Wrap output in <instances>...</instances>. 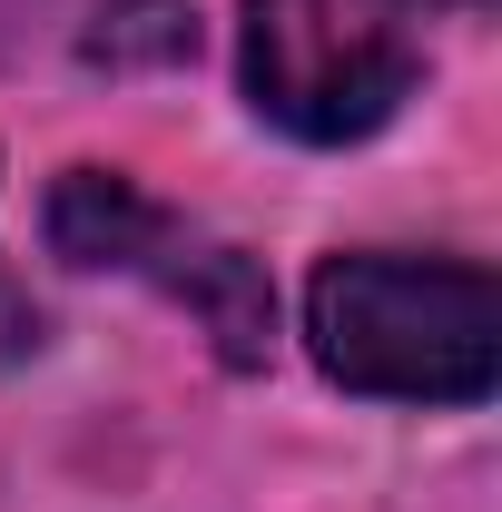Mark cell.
I'll return each instance as SVG.
<instances>
[{
  "instance_id": "4",
  "label": "cell",
  "mask_w": 502,
  "mask_h": 512,
  "mask_svg": "<svg viewBox=\"0 0 502 512\" xmlns=\"http://www.w3.org/2000/svg\"><path fill=\"white\" fill-rule=\"evenodd\" d=\"M178 306H197V325L217 335V355L247 375V365H266V345H276V286H266V266L237 247H207V237H168V256L148 266Z\"/></svg>"
},
{
  "instance_id": "2",
  "label": "cell",
  "mask_w": 502,
  "mask_h": 512,
  "mask_svg": "<svg viewBox=\"0 0 502 512\" xmlns=\"http://www.w3.org/2000/svg\"><path fill=\"white\" fill-rule=\"evenodd\" d=\"M414 69V0H247V99L306 148L375 138Z\"/></svg>"
},
{
  "instance_id": "5",
  "label": "cell",
  "mask_w": 502,
  "mask_h": 512,
  "mask_svg": "<svg viewBox=\"0 0 502 512\" xmlns=\"http://www.w3.org/2000/svg\"><path fill=\"white\" fill-rule=\"evenodd\" d=\"M79 50H89V69H168V60H197V20L178 0H109Z\"/></svg>"
},
{
  "instance_id": "6",
  "label": "cell",
  "mask_w": 502,
  "mask_h": 512,
  "mask_svg": "<svg viewBox=\"0 0 502 512\" xmlns=\"http://www.w3.org/2000/svg\"><path fill=\"white\" fill-rule=\"evenodd\" d=\"M443 10H483V0H443Z\"/></svg>"
},
{
  "instance_id": "3",
  "label": "cell",
  "mask_w": 502,
  "mask_h": 512,
  "mask_svg": "<svg viewBox=\"0 0 502 512\" xmlns=\"http://www.w3.org/2000/svg\"><path fill=\"white\" fill-rule=\"evenodd\" d=\"M178 237V217L158 207V197L119 178V168H69L60 188H50V247L69 266H119V276H148L158 256Z\"/></svg>"
},
{
  "instance_id": "1",
  "label": "cell",
  "mask_w": 502,
  "mask_h": 512,
  "mask_svg": "<svg viewBox=\"0 0 502 512\" xmlns=\"http://www.w3.org/2000/svg\"><path fill=\"white\" fill-rule=\"evenodd\" d=\"M315 365L384 404H483L502 375V286L453 256H335L306 286Z\"/></svg>"
}]
</instances>
